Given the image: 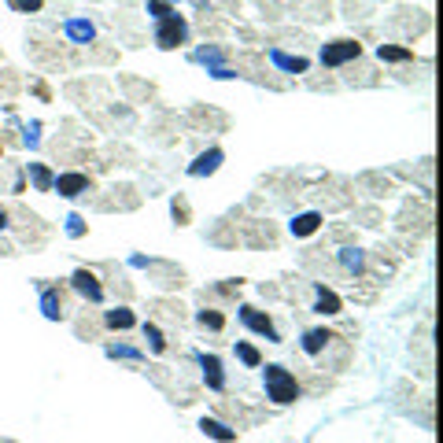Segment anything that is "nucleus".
<instances>
[{"label": "nucleus", "instance_id": "23", "mask_svg": "<svg viewBox=\"0 0 443 443\" xmlns=\"http://www.w3.org/2000/svg\"><path fill=\"white\" fill-rule=\"evenodd\" d=\"M237 358H240L244 366H252V370H259V366H262V355L252 348V343H244V340H237Z\"/></svg>", "mask_w": 443, "mask_h": 443}, {"label": "nucleus", "instance_id": "2", "mask_svg": "<svg viewBox=\"0 0 443 443\" xmlns=\"http://www.w3.org/2000/svg\"><path fill=\"white\" fill-rule=\"evenodd\" d=\"M189 41V19L185 15H177V11H170L167 19H159L155 23V45L159 48H177V45H185Z\"/></svg>", "mask_w": 443, "mask_h": 443}, {"label": "nucleus", "instance_id": "14", "mask_svg": "<svg viewBox=\"0 0 443 443\" xmlns=\"http://www.w3.org/2000/svg\"><path fill=\"white\" fill-rule=\"evenodd\" d=\"M41 314H45L48 321H59V318H63V295H59L56 288H45V292H41Z\"/></svg>", "mask_w": 443, "mask_h": 443}, {"label": "nucleus", "instance_id": "19", "mask_svg": "<svg viewBox=\"0 0 443 443\" xmlns=\"http://www.w3.org/2000/svg\"><path fill=\"white\" fill-rule=\"evenodd\" d=\"M30 182H34L37 192H52V182H56V174L45 167V163H30Z\"/></svg>", "mask_w": 443, "mask_h": 443}, {"label": "nucleus", "instance_id": "28", "mask_svg": "<svg viewBox=\"0 0 443 443\" xmlns=\"http://www.w3.org/2000/svg\"><path fill=\"white\" fill-rule=\"evenodd\" d=\"M207 74H211V78H218V81H229V78H237V71H233V67H211Z\"/></svg>", "mask_w": 443, "mask_h": 443}, {"label": "nucleus", "instance_id": "22", "mask_svg": "<svg viewBox=\"0 0 443 443\" xmlns=\"http://www.w3.org/2000/svg\"><path fill=\"white\" fill-rule=\"evenodd\" d=\"M107 358H129V362H141L144 351L129 348V343H107Z\"/></svg>", "mask_w": 443, "mask_h": 443}, {"label": "nucleus", "instance_id": "25", "mask_svg": "<svg viewBox=\"0 0 443 443\" xmlns=\"http://www.w3.org/2000/svg\"><path fill=\"white\" fill-rule=\"evenodd\" d=\"M170 11H174V8L167 4V0H148V15H152L155 23H159V19H167Z\"/></svg>", "mask_w": 443, "mask_h": 443}, {"label": "nucleus", "instance_id": "29", "mask_svg": "<svg viewBox=\"0 0 443 443\" xmlns=\"http://www.w3.org/2000/svg\"><path fill=\"white\" fill-rule=\"evenodd\" d=\"M37 129H41L37 122H34V126L26 129V144H30V148H37V141H41V137H37Z\"/></svg>", "mask_w": 443, "mask_h": 443}, {"label": "nucleus", "instance_id": "24", "mask_svg": "<svg viewBox=\"0 0 443 443\" xmlns=\"http://www.w3.org/2000/svg\"><path fill=\"white\" fill-rule=\"evenodd\" d=\"M196 321H200L203 325V329H222V325H225V314H222V310H200V314H196Z\"/></svg>", "mask_w": 443, "mask_h": 443}, {"label": "nucleus", "instance_id": "32", "mask_svg": "<svg viewBox=\"0 0 443 443\" xmlns=\"http://www.w3.org/2000/svg\"><path fill=\"white\" fill-rule=\"evenodd\" d=\"M167 4H170V0H167Z\"/></svg>", "mask_w": 443, "mask_h": 443}, {"label": "nucleus", "instance_id": "6", "mask_svg": "<svg viewBox=\"0 0 443 443\" xmlns=\"http://www.w3.org/2000/svg\"><path fill=\"white\" fill-rule=\"evenodd\" d=\"M196 362L203 370V381L211 391H222L225 388V370H222V358L218 355H196Z\"/></svg>", "mask_w": 443, "mask_h": 443}, {"label": "nucleus", "instance_id": "10", "mask_svg": "<svg viewBox=\"0 0 443 443\" xmlns=\"http://www.w3.org/2000/svg\"><path fill=\"white\" fill-rule=\"evenodd\" d=\"M63 37L74 41V45H93L96 41V26L89 19H67V23H63Z\"/></svg>", "mask_w": 443, "mask_h": 443}, {"label": "nucleus", "instance_id": "7", "mask_svg": "<svg viewBox=\"0 0 443 443\" xmlns=\"http://www.w3.org/2000/svg\"><path fill=\"white\" fill-rule=\"evenodd\" d=\"M52 189H56L59 196H67V200H74V196L89 192V189H93V182H89L85 174H59L56 182H52Z\"/></svg>", "mask_w": 443, "mask_h": 443}, {"label": "nucleus", "instance_id": "13", "mask_svg": "<svg viewBox=\"0 0 443 443\" xmlns=\"http://www.w3.org/2000/svg\"><path fill=\"white\" fill-rule=\"evenodd\" d=\"M200 432L211 436V439H218V443H233V439H237V429H229V425H222V421H215V418H203V421H200Z\"/></svg>", "mask_w": 443, "mask_h": 443}, {"label": "nucleus", "instance_id": "21", "mask_svg": "<svg viewBox=\"0 0 443 443\" xmlns=\"http://www.w3.org/2000/svg\"><path fill=\"white\" fill-rule=\"evenodd\" d=\"M144 340H148V348H152L155 355L167 351V340H163V329H159L155 321H144Z\"/></svg>", "mask_w": 443, "mask_h": 443}, {"label": "nucleus", "instance_id": "26", "mask_svg": "<svg viewBox=\"0 0 443 443\" xmlns=\"http://www.w3.org/2000/svg\"><path fill=\"white\" fill-rule=\"evenodd\" d=\"M41 4H45V0H8V8H11V11H23V15L41 11Z\"/></svg>", "mask_w": 443, "mask_h": 443}, {"label": "nucleus", "instance_id": "17", "mask_svg": "<svg viewBox=\"0 0 443 443\" xmlns=\"http://www.w3.org/2000/svg\"><path fill=\"white\" fill-rule=\"evenodd\" d=\"M329 340H333L329 329H307L303 333V351L307 355H321L325 348H329Z\"/></svg>", "mask_w": 443, "mask_h": 443}, {"label": "nucleus", "instance_id": "3", "mask_svg": "<svg viewBox=\"0 0 443 443\" xmlns=\"http://www.w3.org/2000/svg\"><path fill=\"white\" fill-rule=\"evenodd\" d=\"M362 56V45L355 37H336L321 48V67H343V63H351Z\"/></svg>", "mask_w": 443, "mask_h": 443}, {"label": "nucleus", "instance_id": "5", "mask_svg": "<svg viewBox=\"0 0 443 443\" xmlns=\"http://www.w3.org/2000/svg\"><path fill=\"white\" fill-rule=\"evenodd\" d=\"M71 285H74V292L81 295V300H89V303H104V288H100V281H96V273H93V270H74Z\"/></svg>", "mask_w": 443, "mask_h": 443}, {"label": "nucleus", "instance_id": "1", "mask_svg": "<svg viewBox=\"0 0 443 443\" xmlns=\"http://www.w3.org/2000/svg\"><path fill=\"white\" fill-rule=\"evenodd\" d=\"M262 388H266V399L277 403V406H288V403L300 399V384H295V377L285 366H266L262 370Z\"/></svg>", "mask_w": 443, "mask_h": 443}, {"label": "nucleus", "instance_id": "20", "mask_svg": "<svg viewBox=\"0 0 443 443\" xmlns=\"http://www.w3.org/2000/svg\"><path fill=\"white\" fill-rule=\"evenodd\" d=\"M377 56H381L384 63H406V59H414V48H403V45H381V48H377Z\"/></svg>", "mask_w": 443, "mask_h": 443}, {"label": "nucleus", "instance_id": "4", "mask_svg": "<svg viewBox=\"0 0 443 443\" xmlns=\"http://www.w3.org/2000/svg\"><path fill=\"white\" fill-rule=\"evenodd\" d=\"M240 321L248 325L252 333L266 336L270 343H281V333H277V325H273V318L266 314V310H255V307H240Z\"/></svg>", "mask_w": 443, "mask_h": 443}, {"label": "nucleus", "instance_id": "30", "mask_svg": "<svg viewBox=\"0 0 443 443\" xmlns=\"http://www.w3.org/2000/svg\"><path fill=\"white\" fill-rule=\"evenodd\" d=\"M174 215H177V218H182V222H185V218H189V207H185L182 200H174Z\"/></svg>", "mask_w": 443, "mask_h": 443}, {"label": "nucleus", "instance_id": "12", "mask_svg": "<svg viewBox=\"0 0 443 443\" xmlns=\"http://www.w3.org/2000/svg\"><path fill=\"white\" fill-rule=\"evenodd\" d=\"M321 215L318 211H303V215H295L292 222H288V229H292V237H314L318 229H321Z\"/></svg>", "mask_w": 443, "mask_h": 443}, {"label": "nucleus", "instance_id": "27", "mask_svg": "<svg viewBox=\"0 0 443 443\" xmlns=\"http://www.w3.org/2000/svg\"><path fill=\"white\" fill-rule=\"evenodd\" d=\"M67 237H74V240L85 237V218H81V215H71V218H67Z\"/></svg>", "mask_w": 443, "mask_h": 443}, {"label": "nucleus", "instance_id": "15", "mask_svg": "<svg viewBox=\"0 0 443 443\" xmlns=\"http://www.w3.org/2000/svg\"><path fill=\"white\" fill-rule=\"evenodd\" d=\"M104 325H107V329H134L137 314L129 307H114V310H107V314H104Z\"/></svg>", "mask_w": 443, "mask_h": 443}, {"label": "nucleus", "instance_id": "31", "mask_svg": "<svg viewBox=\"0 0 443 443\" xmlns=\"http://www.w3.org/2000/svg\"><path fill=\"white\" fill-rule=\"evenodd\" d=\"M0 229H8V211H0Z\"/></svg>", "mask_w": 443, "mask_h": 443}, {"label": "nucleus", "instance_id": "11", "mask_svg": "<svg viewBox=\"0 0 443 443\" xmlns=\"http://www.w3.org/2000/svg\"><path fill=\"white\" fill-rule=\"evenodd\" d=\"M314 310L318 314H325V318H333V314H340L343 310V300L336 292H329L325 285H314Z\"/></svg>", "mask_w": 443, "mask_h": 443}, {"label": "nucleus", "instance_id": "9", "mask_svg": "<svg viewBox=\"0 0 443 443\" xmlns=\"http://www.w3.org/2000/svg\"><path fill=\"white\" fill-rule=\"evenodd\" d=\"M222 159H225L222 148H207V152L196 155V163L189 167V177H207V174H215V170L222 167Z\"/></svg>", "mask_w": 443, "mask_h": 443}, {"label": "nucleus", "instance_id": "18", "mask_svg": "<svg viewBox=\"0 0 443 443\" xmlns=\"http://www.w3.org/2000/svg\"><path fill=\"white\" fill-rule=\"evenodd\" d=\"M192 63H203L207 71L211 67H225V52L218 45H203V48H196V52H192Z\"/></svg>", "mask_w": 443, "mask_h": 443}, {"label": "nucleus", "instance_id": "8", "mask_svg": "<svg viewBox=\"0 0 443 443\" xmlns=\"http://www.w3.org/2000/svg\"><path fill=\"white\" fill-rule=\"evenodd\" d=\"M270 63L277 71H285V74H307V67H310V59L307 56H288V52H281V48H270Z\"/></svg>", "mask_w": 443, "mask_h": 443}, {"label": "nucleus", "instance_id": "16", "mask_svg": "<svg viewBox=\"0 0 443 443\" xmlns=\"http://www.w3.org/2000/svg\"><path fill=\"white\" fill-rule=\"evenodd\" d=\"M340 266L355 273V277H362L366 273V252H358V248H340Z\"/></svg>", "mask_w": 443, "mask_h": 443}]
</instances>
